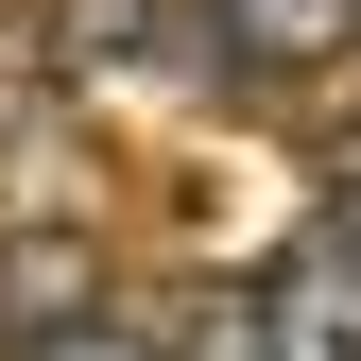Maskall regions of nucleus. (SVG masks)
I'll use <instances>...</instances> for the list:
<instances>
[{"instance_id":"f257e3e1","label":"nucleus","mask_w":361,"mask_h":361,"mask_svg":"<svg viewBox=\"0 0 361 361\" xmlns=\"http://www.w3.org/2000/svg\"><path fill=\"white\" fill-rule=\"evenodd\" d=\"M190 52L241 69V86H293V69L361 52V0H190Z\"/></svg>"},{"instance_id":"f03ea898","label":"nucleus","mask_w":361,"mask_h":361,"mask_svg":"<svg viewBox=\"0 0 361 361\" xmlns=\"http://www.w3.org/2000/svg\"><path fill=\"white\" fill-rule=\"evenodd\" d=\"M52 52L86 69V86H190L207 52H190V0H52Z\"/></svg>"},{"instance_id":"7ed1b4c3","label":"nucleus","mask_w":361,"mask_h":361,"mask_svg":"<svg viewBox=\"0 0 361 361\" xmlns=\"http://www.w3.org/2000/svg\"><path fill=\"white\" fill-rule=\"evenodd\" d=\"M258 361H361V258L344 241H293L258 276Z\"/></svg>"},{"instance_id":"20e7f679","label":"nucleus","mask_w":361,"mask_h":361,"mask_svg":"<svg viewBox=\"0 0 361 361\" xmlns=\"http://www.w3.org/2000/svg\"><path fill=\"white\" fill-rule=\"evenodd\" d=\"M86 310H104V241H86V224H18V241H0V327L52 344Z\"/></svg>"},{"instance_id":"39448f33","label":"nucleus","mask_w":361,"mask_h":361,"mask_svg":"<svg viewBox=\"0 0 361 361\" xmlns=\"http://www.w3.org/2000/svg\"><path fill=\"white\" fill-rule=\"evenodd\" d=\"M0 361H172V344H155V310H86V327H52V344H0Z\"/></svg>"},{"instance_id":"423d86ee","label":"nucleus","mask_w":361,"mask_h":361,"mask_svg":"<svg viewBox=\"0 0 361 361\" xmlns=\"http://www.w3.org/2000/svg\"><path fill=\"white\" fill-rule=\"evenodd\" d=\"M190 327H155L172 361H258V293H172Z\"/></svg>"},{"instance_id":"0eeeda50","label":"nucleus","mask_w":361,"mask_h":361,"mask_svg":"<svg viewBox=\"0 0 361 361\" xmlns=\"http://www.w3.org/2000/svg\"><path fill=\"white\" fill-rule=\"evenodd\" d=\"M310 241H344V258H361V138L327 155V224H310Z\"/></svg>"},{"instance_id":"6e6552de","label":"nucleus","mask_w":361,"mask_h":361,"mask_svg":"<svg viewBox=\"0 0 361 361\" xmlns=\"http://www.w3.org/2000/svg\"><path fill=\"white\" fill-rule=\"evenodd\" d=\"M344 69H361V52H344Z\"/></svg>"}]
</instances>
